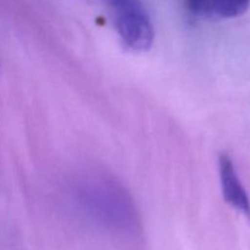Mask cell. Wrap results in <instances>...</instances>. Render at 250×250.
I'll return each instance as SVG.
<instances>
[{
  "label": "cell",
  "mask_w": 250,
  "mask_h": 250,
  "mask_svg": "<svg viewBox=\"0 0 250 250\" xmlns=\"http://www.w3.org/2000/svg\"><path fill=\"white\" fill-rule=\"evenodd\" d=\"M111 15L115 28L127 46L144 51L151 48L154 28L139 0H100Z\"/></svg>",
  "instance_id": "6da1fadb"
},
{
  "label": "cell",
  "mask_w": 250,
  "mask_h": 250,
  "mask_svg": "<svg viewBox=\"0 0 250 250\" xmlns=\"http://www.w3.org/2000/svg\"><path fill=\"white\" fill-rule=\"evenodd\" d=\"M219 172L225 200L250 220V199L239 180L233 160L227 153L220 154Z\"/></svg>",
  "instance_id": "7a4b0ae2"
},
{
  "label": "cell",
  "mask_w": 250,
  "mask_h": 250,
  "mask_svg": "<svg viewBox=\"0 0 250 250\" xmlns=\"http://www.w3.org/2000/svg\"><path fill=\"white\" fill-rule=\"evenodd\" d=\"M190 14L204 19H234L246 14L250 0H187Z\"/></svg>",
  "instance_id": "3957f363"
}]
</instances>
